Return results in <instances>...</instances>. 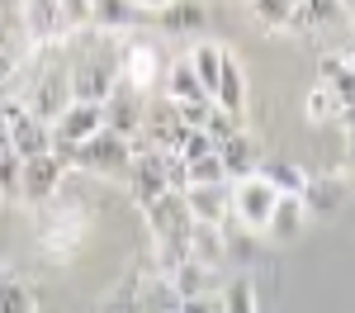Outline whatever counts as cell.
<instances>
[{
	"label": "cell",
	"instance_id": "obj_1",
	"mask_svg": "<svg viewBox=\"0 0 355 313\" xmlns=\"http://www.w3.org/2000/svg\"><path fill=\"white\" fill-rule=\"evenodd\" d=\"M147 214V228H152V237H157V247H162V276H171L180 261H190V237H194V214L185 195H162L157 204H147L142 209Z\"/></svg>",
	"mask_w": 355,
	"mask_h": 313
},
{
	"label": "cell",
	"instance_id": "obj_2",
	"mask_svg": "<svg viewBox=\"0 0 355 313\" xmlns=\"http://www.w3.org/2000/svg\"><path fill=\"white\" fill-rule=\"evenodd\" d=\"M114 67H119V81H123V85H133L142 100L162 95L166 71H171V62H166V57L157 53V43H147V38H128Z\"/></svg>",
	"mask_w": 355,
	"mask_h": 313
},
{
	"label": "cell",
	"instance_id": "obj_3",
	"mask_svg": "<svg viewBox=\"0 0 355 313\" xmlns=\"http://www.w3.org/2000/svg\"><path fill=\"white\" fill-rule=\"evenodd\" d=\"M67 167L85 171V176H128V167H133V147H128V138L100 128V133H90V138L67 157Z\"/></svg>",
	"mask_w": 355,
	"mask_h": 313
},
{
	"label": "cell",
	"instance_id": "obj_4",
	"mask_svg": "<svg viewBox=\"0 0 355 313\" xmlns=\"http://www.w3.org/2000/svg\"><path fill=\"white\" fill-rule=\"evenodd\" d=\"M105 128V119H100V105H81V100H71L67 110L57 114V124H53V152L67 162L76 147H81L90 133H100ZM71 171V167H67Z\"/></svg>",
	"mask_w": 355,
	"mask_h": 313
},
{
	"label": "cell",
	"instance_id": "obj_5",
	"mask_svg": "<svg viewBox=\"0 0 355 313\" xmlns=\"http://www.w3.org/2000/svg\"><path fill=\"white\" fill-rule=\"evenodd\" d=\"M275 190L261 180V176H246V180H232V219L246 228V232H266L275 209Z\"/></svg>",
	"mask_w": 355,
	"mask_h": 313
},
{
	"label": "cell",
	"instance_id": "obj_6",
	"mask_svg": "<svg viewBox=\"0 0 355 313\" xmlns=\"http://www.w3.org/2000/svg\"><path fill=\"white\" fill-rule=\"evenodd\" d=\"M67 85H71V100H81V105H105L110 90L119 85V67H114V62H100V57H81V62L67 71Z\"/></svg>",
	"mask_w": 355,
	"mask_h": 313
},
{
	"label": "cell",
	"instance_id": "obj_7",
	"mask_svg": "<svg viewBox=\"0 0 355 313\" xmlns=\"http://www.w3.org/2000/svg\"><path fill=\"white\" fill-rule=\"evenodd\" d=\"M5 114H10V152L19 162H33V157L53 152V128L43 119H33L24 105H5Z\"/></svg>",
	"mask_w": 355,
	"mask_h": 313
},
{
	"label": "cell",
	"instance_id": "obj_8",
	"mask_svg": "<svg viewBox=\"0 0 355 313\" xmlns=\"http://www.w3.org/2000/svg\"><path fill=\"white\" fill-rule=\"evenodd\" d=\"M123 180H128V190H133L137 209H147V204H157L162 195H171V180H166V152H137Z\"/></svg>",
	"mask_w": 355,
	"mask_h": 313
},
{
	"label": "cell",
	"instance_id": "obj_9",
	"mask_svg": "<svg viewBox=\"0 0 355 313\" xmlns=\"http://www.w3.org/2000/svg\"><path fill=\"white\" fill-rule=\"evenodd\" d=\"M62 176H67V162H62L57 152H43V157L24 162V171H19V199L48 204V199L62 190Z\"/></svg>",
	"mask_w": 355,
	"mask_h": 313
},
{
	"label": "cell",
	"instance_id": "obj_10",
	"mask_svg": "<svg viewBox=\"0 0 355 313\" xmlns=\"http://www.w3.org/2000/svg\"><path fill=\"white\" fill-rule=\"evenodd\" d=\"M142 110H147V100L137 95L133 85H114L110 100L100 105V119H105V128L119 133V138H137V128H142Z\"/></svg>",
	"mask_w": 355,
	"mask_h": 313
},
{
	"label": "cell",
	"instance_id": "obj_11",
	"mask_svg": "<svg viewBox=\"0 0 355 313\" xmlns=\"http://www.w3.org/2000/svg\"><path fill=\"white\" fill-rule=\"evenodd\" d=\"M185 204H190L194 223H214L218 228L227 214H232V185H185L180 190Z\"/></svg>",
	"mask_w": 355,
	"mask_h": 313
},
{
	"label": "cell",
	"instance_id": "obj_12",
	"mask_svg": "<svg viewBox=\"0 0 355 313\" xmlns=\"http://www.w3.org/2000/svg\"><path fill=\"white\" fill-rule=\"evenodd\" d=\"M38 228H43V232H53V228H57V237H43L48 256H71L85 242V223L76 219V209H48V219H43Z\"/></svg>",
	"mask_w": 355,
	"mask_h": 313
},
{
	"label": "cell",
	"instance_id": "obj_13",
	"mask_svg": "<svg viewBox=\"0 0 355 313\" xmlns=\"http://www.w3.org/2000/svg\"><path fill=\"white\" fill-rule=\"evenodd\" d=\"M71 105V85H67V76L62 71H48L43 81H38V90H33V105H28V114L33 119H43L48 128L57 124V114Z\"/></svg>",
	"mask_w": 355,
	"mask_h": 313
},
{
	"label": "cell",
	"instance_id": "obj_14",
	"mask_svg": "<svg viewBox=\"0 0 355 313\" xmlns=\"http://www.w3.org/2000/svg\"><path fill=\"white\" fill-rule=\"evenodd\" d=\"M214 110L232 114V119H242V110H246V76H242V67L232 62V53L223 57L218 85H214Z\"/></svg>",
	"mask_w": 355,
	"mask_h": 313
},
{
	"label": "cell",
	"instance_id": "obj_15",
	"mask_svg": "<svg viewBox=\"0 0 355 313\" xmlns=\"http://www.w3.org/2000/svg\"><path fill=\"white\" fill-rule=\"evenodd\" d=\"M133 304L137 313H180V294L166 276H152V280H137L133 285Z\"/></svg>",
	"mask_w": 355,
	"mask_h": 313
},
{
	"label": "cell",
	"instance_id": "obj_16",
	"mask_svg": "<svg viewBox=\"0 0 355 313\" xmlns=\"http://www.w3.org/2000/svg\"><path fill=\"white\" fill-rule=\"evenodd\" d=\"M218 162L223 171H227V180H246V176H256V142H251V133H232V138L218 147Z\"/></svg>",
	"mask_w": 355,
	"mask_h": 313
},
{
	"label": "cell",
	"instance_id": "obj_17",
	"mask_svg": "<svg viewBox=\"0 0 355 313\" xmlns=\"http://www.w3.org/2000/svg\"><path fill=\"white\" fill-rule=\"evenodd\" d=\"M303 223H308V209H303V199H289L279 195L270 209V223H266V232H270L275 242H289V237H299Z\"/></svg>",
	"mask_w": 355,
	"mask_h": 313
},
{
	"label": "cell",
	"instance_id": "obj_18",
	"mask_svg": "<svg viewBox=\"0 0 355 313\" xmlns=\"http://www.w3.org/2000/svg\"><path fill=\"white\" fill-rule=\"evenodd\" d=\"M256 176L270 185L275 195H289V199H299L303 190H308V180H313V176L303 167H294V162H266V167H256Z\"/></svg>",
	"mask_w": 355,
	"mask_h": 313
},
{
	"label": "cell",
	"instance_id": "obj_19",
	"mask_svg": "<svg viewBox=\"0 0 355 313\" xmlns=\"http://www.w3.org/2000/svg\"><path fill=\"white\" fill-rule=\"evenodd\" d=\"M223 57H227V48H218V43H199L185 62H190L194 81H199V90L214 100V85H218V71H223Z\"/></svg>",
	"mask_w": 355,
	"mask_h": 313
},
{
	"label": "cell",
	"instance_id": "obj_20",
	"mask_svg": "<svg viewBox=\"0 0 355 313\" xmlns=\"http://www.w3.org/2000/svg\"><path fill=\"white\" fill-rule=\"evenodd\" d=\"M162 90H166V100H171V105H204V100H209V95L199 90V81H194L190 62H171Z\"/></svg>",
	"mask_w": 355,
	"mask_h": 313
},
{
	"label": "cell",
	"instance_id": "obj_21",
	"mask_svg": "<svg viewBox=\"0 0 355 313\" xmlns=\"http://www.w3.org/2000/svg\"><path fill=\"white\" fill-rule=\"evenodd\" d=\"M137 19V5L133 0H90V28H110V33H119V28H128Z\"/></svg>",
	"mask_w": 355,
	"mask_h": 313
},
{
	"label": "cell",
	"instance_id": "obj_22",
	"mask_svg": "<svg viewBox=\"0 0 355 313\" xmlns=\"http://www.w3.org/2000/svg\"><path fill=\"white\" fill-rule=\"evenodd\" d=\"M223 232L214 223H194V237H190V261H199V266H209L214 271V261L223 256Z\"/></svg>",
	"mask_w": 355,
	"mask_h": 313
},
{
	"label": "cell",
	"instance_id": "obj_23",
	"mask_svg": "<svg viewBox=\"0 0 355 313\" xmlns=\"http://www.w3.org/2000/svg\"><path fill=\"white\" fill-rule=\"evenodd\" d=\"M166 280L175 285V294L180 299H194V294H209V266H199V261H180Z\"/></svg>",
	"mask_w": 355,
	"mask_h": 313
},
{
	"label": "cell",
	"instance_id": "obj_24",
	"mask_svg": "<svg viewBox=\"0 0 355 313\" xmlns=\"http://www.w3.org/2000/svg\"><path fill=\"white\" fill-rule=\"evenodd\" d=\"M0 313H38L33 309V289H28V280L0 271Z\"/></svg>",
	"mask_w": 355,
	"mask_h": 313
},
{
	"label": "cell",
	"instance_id": "obj_25",
	"mask_svg": "<svg viewBox=\"0 0 355 313\" xmlns=\"http://www.w3.org/2000/svg\"><path fill=\"white\" fill-rule=\"evenodd\" d=\"M162 24L171 33H194V28L204 24V5H194V0H171L162 10Z\"/></svg>",
	"mask_w": 355,
	"mask_h": 313
},
{
	"label": "cell",
	"instance_id": "obj_26",
	"mask_svg": "<svg viewBox=\"0 0 355 313\" xmlns=\"http://www.w3.org/2000/svg\"><path fill=\"white\" fill-rule=\"evenodd\" d=\"M294 5H299V0H251V15H256L266 28H289Z\"/></svg>",
	"mask_w": 355,
	"mask_h": 313
},
{
	"label": "cell",
	"instance_id": "obj_27",
	"mask_svg": "<svg viewBox=\"0 0 355 313\" xmlns=\"http://www.w3.org/2000/svg\"><path fill=\"white\" fill-rule=\"evenodd\" d=\"M303 209L308 214H331L336 204H341V185H322V180H308V190H303Z\"/></svg>",
	"mask_w": 355,
	"mask_h": 313
},
{
	"label": "cell",
	"instance_id": "obj_28",
	"mask_svg": "<svg viewBox=\"0 0 355 313\" xmlns=\"http://www.w3.org/2000/svg\"><path fill=\"white\" fill-rule=\"evenodd\" d=\"M185 176H190V185H232V180H227V171H223V162H218V152H209V157L190 162Z\"/></svg>",
	"mask_w": 355,
	"mask_h": 313
},
{
	"label": "cell",
	"instance_id": "obj_29",
	"mask_svg": "<svg viewBox=\"0 0 355 313\" xmlns=\"http://www.w3.org/2000/svg\"><path fill=\"white\" fill-rule=\"evenodd\" d=\"M209 152H218V147H214V138H209L204 128H185V133H180V147H175V157H180L185 167H190V162H199V157H209Z\"/></svg>",
	"mask_w": 355,
	"mask_h": 313
},
{
	"label": "cell",
	"instance_id": "obj_30",
	"mask_svg": "<svg viewBox=\"0 0 355 313\" xmlns=\"http://www.w3.org/2000/svg\"><path fill=\"white\" fill-rule=\"evenodd\" d=\"M223 313H256V294H251V280L237 276V280L223 289Z\"/></svg>",
	"mask_w": 355,
	"mask_h": 313
},
{
	"label": "cell",
	"instance_id": "obj_31",
	"mask_svg": "<svg viewBox=\"0 0 355 313\" xmlns=\"http://www.w3.org/2000/svg\"><path fill=\"white\" fill-rule=\"evenodd\" d=\"M336 114H341V105L331 100V90H322V85H318V90L308 95V119H313V124H331Z\"/></svg>",
	"mask_w": 355,
	"mask_h": 313
},
{
	"label": "cell",
	"instance_id": "obj_32",
	"mask_svg": "<svg viewBox=\"0 0 355 313\" xmlns=\"http://www.w3.org/2000/svg\"><path fill=\"white\" fill-rule=\"evenodd\" d=\"M19 171H24V162L15 152H0V195L19 199Z\"/></svg>",
	"mask_w": 355,
	"mask_h": 313
},
{
	"label": "cell",
	"instance_id": "obj_33",
	"mask_svg": "<svg viewBox=\"0 0 355 313\" xmlns=\"http://www.w3.org/2000/svg\"><path fill=\"white\" fill-rule=\"evenodd\" d=\"M204 133L214 138V147H223V142L237 133V119H232V114H223V110H209V124H204Z\"/></svg>",
	"mask_w": 355,
	"mask_h": 313
},
{
	"label": "cell",
	"instance_id": "obj_34",
	"mask_svg": "<svg viewBox=\"0 0 355 313\" xmlns=\"http://www.w3.org/2000/svg\"><path fill=\"white\" fill-rule=\"evenodd\" d=\"M346 67H351V57H346V53H331V57H322V62H318V81H322V85H331L336 76H341V71H346Z\"/></svg>",
	"mask_w": 355,
	"mask_h": 313
},
{
	"label": "cell",
	"instance_id": "obj_35",
	"mask_svg": "<svg viewBox=\"0 0 355 313\" xmlns=\"http://www.w3.org/2000/svg\"><path fill=\"white\" fill-rule=\"evenodd\" d=\"M180 313H223V294H194V299H180Z\"/></svg>",
	"mask_w": 355,
	"mask_h": 313
},
{
	"label": "cell",
	"instance_id": "obj_36",
	"mask_svg": "<svg viewBox=\"0 0 355 313\" xmlns=\"http://www.w3.org/2000/svg\"><path fill=\"white\" fill-rule=\"evenodd\" d=\"M100 313H137V304H133V285H123L119 294H110V299L100 304Z\"/></svg>",
	"mask_w": 355,
	"mask_h": 313
},
{
	"label": "cell",
	"instance_id": "obj_37",
	"mask_svg": "<svg viewBox=\"0 0 355 313\" xmlns=\"http://www.w3.org/2000/svg\"><path fill=\"white\" fill-rule=\"evenodd\" d=\"M133 5H137V10H152V15H162L171 0H133Z\"/></svg>",
	"mask_w": 355,
	"mask_h": 313
},
{
	"label": "cell",
	"instance_id": "obj_38",
	"mask_svg": "<svg viewBox=\"0 0 355 313\" xmlns=\"http://www.w3.org/2000/svg\"><path fill=\"white\" fill-rule=\"evenodd\" d=\"M351 67H355V53H351Z\"/></svg>",
	"mask_w": 355,
	"mask_h": 313
},
{
	"label": "cell",
	"instance_id": "obj_39",
	"mask_svg": "<svg viewBox=\"0 0 355 313\" xmlns=\"http://www.w3.org/2000/svg\"><path fill=\"white\" fill-rule=\"evenodd\" d=\"M351 147H355V133H351Z\"/></svg>",
	"mask_w": 355,
	"mask_h": 313
}]
</instances>
